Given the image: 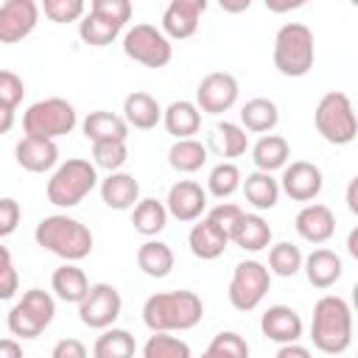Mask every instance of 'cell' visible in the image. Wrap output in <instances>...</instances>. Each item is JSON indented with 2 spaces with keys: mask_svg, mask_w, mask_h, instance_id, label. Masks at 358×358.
Segmentation results:
<instances>
[{
  "mask_svg": "<svg viewBox=\"0 0 358 358\" xmlns=\"http://www.w3.org/2000/svg\"><path fill=\"white\" fill-rule=\"evenodd\" d=\"M137 266H140V271H143L145 277H154V280L168 277L171 268H173V249H171L168 243H162V241L148 238V241L137 249Z\"/></svg>",
  "mask_w": 358,
  "mask_h": 358,
  "instance_id": "obj_33",
  "label": "cell"
},
{
  "mask_svg": "<svg viewBox=\"0 0 358 358\" xmlns=\"http://www.w3.org/2000/svg\"><path fill=\"white\" fill-rule=\"evenodd\" d=\"M20 218H22V210H20V204H17L11 196L0 199V238H8V235L17 229Z\"/></svg>",
  "mask_w": 358,
  "mask_h": 358,
  "instance_id": "obj_47",
  "label": "cell"
},
{
  "mask_svg": "<svg viewBox=\"0 0 358 358\" xmlns=\"http://www.w3.org/2000/svg\"><path fill=\"white\" fill-rule=\"evenodd\" d=\"M347 252L358 260V227H352V229H350V235H347Z\"/></svg>",
  "mask_w": 358,
  "mask_h": 358,
  "instance_id": "obj_52",
  "label": "cell"
},
{
  "mask_svg": "<svg viewBox=\"0 0 358 358\" xmlns=\"http://www.w3.org/2000/svg\"><path fill=\"white\" fill-rule=\"evenodd\" d=\"M241 215H243V207H238V204H232V201H218L215 207L207 210L204 218H210L215 227H221V229L229 235V232L235 229V224L241 221Z\"/></svg>",
  "mask_w": 358,
  "mask_h": 358,
  "instance_id": "obj_44",
  "label": "cell"
},
{
  "mask_svg": "<svg viewBox=\"0 0 358 358\" xmlns=\"http://www.w3.org/2000/svg\"><path fill=\"white\" fill-rule=\"evenodd\" d=\"M17 268H14V260H11V252L8 246H0V299H14L17 294Z\"/></svg>",
  "mask_w": 358,
  "mask_h": 358,
  "instance_id": "obj_45",
  "label": "cell"
},
{
  "mask_svg": "<svg viewBox=\"0 0 358 358\" xmlns=\"http://www.w3.org/2000/svg\"><path fill=\"white\" fill-rule=\"evenodd\" d=\"M25 95V84L22 78L14 73V70H0V115H3V123H0V131L6 134L14 123V109L20 106Z\"/></svg>",
  "mask_w": 358,
  "mask_h": 358,
  "instance_id": "obj_37",
  "label": "cell"
},
{
  "mask_svg": "<svg viewBox=\"0 0 358 358\" xmlns=\"http://www.w3.org/2000/svg\"><path fill=\"white\" fill-rule=\"evenodd\" d=\"M143 358H193L190 344L171 333H154L143 344Z\"/></svg>",
  "mask_w": 358,
  "mask_h": 358,
  "instance_id": "obj_40",
  "label": "cell"
},
{
  "mask_svg": "<svg viewBox=\"0 0 358 358\" xmlns=\"http://www.w3.org/2000/svg\"><path fill=\"white\" fill-rule=\"evenodd\" d=\"M123 53L143 67L159 70L173 59V45L162 34V28H157L151 22H137L123 36Z\"/></svg>",
  "mask_w": 358,
  "mask_h": 358,
  "instance_id": "obj_9",
  "label": "cell"
},
{
  "mask_svg": "<svg viewBox=\"0 0 358 358\" xmlns=\"http://www.w3.org/2000/svg\"><path fill=\"white\" fill-rule=\"evenodd\" d=\"M291 159V145L282 134H263L255 145H252V162L255 171H266L274 173L280 168H285Z\"/></svg>",
  "mask_w": 358,
  "mask_h": 358,
  "instance_id": "obj_29",
  "label": "cell"
},
{
  "mask_svg": "<svg viewBox=\"0 0 358 358\" xmlns=\"http://www.w3.org/2000/svg\"><path fill=\"white\" fill-rule=\"evenodd\" d=\"M123 310L120 291L112 282H92L87 299L78 305V319L81 324L92 330H109Z\"/></svg>",
  "mask_w": 358,
  "mask_h": 358,
  "instance_id": "obj_11",
  "label": "cell"
},
{
  "mask_svg": "<svg viewBox=\"0 0 358 358\" xmlns=\"http://www.w3.org/2000/svg\"><path fill=\"white\" fill-rule=\"evenodd\" d=\"M238 78L232 73H207L196 87V106L207 115H221L235 106L238 101Z\"/></svg>",
  "mask_w": 358,
  "mask_h": 358,
  "instance_id": "obj_12",
  "label": "cell"
},
{
  "mask_svg": "<svg viewBox=\"0 0 358 358\" xmlns=\"http://www.w3.org/2000/svg\"><path fill=\"white\" fill-rule=\"evenodd\" d=\"M201 358H215V355H213V352H207V350H204V352H201Z\"/></svg>",
  "mask_w": 358,
  "mask_h": 358,
  "instance_id": "obj_54",
  "label": "cell"
},
{
  "mask_svg": "<svg viewBox=\"0 0 358 358\" xmlns=\"http://www.w3.org/2000/svg\"><path fill=\"white\" fill-rule=\"evenodd\" d=\"M34 241H36V246L62 257L64 263H78V260L90 257L92 243H95L90 227L67 213L45 215L34 229Z\"/></svg>",
  "mask_w": 358,
  "mask_h": 358,
  "instance_id": "obj_2",
  "label": "cell"
},
{
  "mask_svg": "<svg viewBox=\"0 0 358 358\" xmlns=\"http://www.w3.org/2000/svg\"><path fill=\"white\" fill-rule=\"evenodd\" d=\"M313 123H316V131L322 134V140H327L330 145H350L358 137L355 106H352L350 95L341 90H330L319 98V103L313 109Z\"/></svg>",
  "mask_w": 358,
  "mask_h": 358,
  "instance_id": "obj_6",
  "label": "cell"
},
{
  "mask_svg": "<svg viewBox=\"0 0 358 358\" xmlns=\"http://www.w3.org/2000/svg\"><path fill=\"white\" fill-rule=\"evenodd\" d=\"M168 207L165 201H157V199H140V204L131 210V224L140 235L145 238H154L159 235L165 227H168Z\"/></svg>",
  "mask_w": 358,
  "mask_h": 358,
  "instance_id": "obj_34",
  "label": "cell"
},
{
  "mask_svg": "<svg viewBox=\"0 0 358 358\" xmlns=\"http://www.w3.org/2000/svg\"><path fill=\"white\" fill-rule=\"evenodd\" d=\"M355 358H358V355H355Z\"/></svg>",
  "mask_w": 358,
  "mask_h": 358,
  "instance_id": "obj_55",
  "label": "cell"
},
{
  "mask_svg": "<svg viewBox=\"0 0 358 358\" xmlns=\"http://www.w3.org/2000/svg\"><path fill=\"white\" fill-rule=\"evenodd\" d=\"M39 11L42 6H36L34 0H6L0 6V42L14 45L25 39L36 28Z\"/></svg>",
  "mask_w": 358,
  "mask_h": 358,
  "instance_id": "obj_14",
  "label": "cell"
},
{
  "mask_svg": "<svg viewBox=\"0 0 358 358\" xmlns=\"http://www.w3.org/2000/svg\"><path fill=\"white\" fill-rule=\"evenodd\" d=\"M129 159V145L120 140L112 143H92V165L103 168L109 173H117Z\"/></svg>",
  "mask_w": 358,
  "mask_h": 358,
  "instance_id": "obj_41",
  "label": "cell"
},
{
  "mask_svg": "<svg viewBox=\"0 0 358 358\" xmlns=\"http://www.w3.org/2000/svg\"><path fill=\"white\" fill-rule=\"evenodd\" d=\"M90 11H98L117 25H126L131 20V3L129 0H92Z\"/></svg>",
  "mask_w": 358,
  "mask_h": 358,
  "instance_id": "obj_46",
  "label": "cell"
},
{
  "mask_svg": "<svg viewBox=\"0 0 358 358\" xmlns=\"http://www.w3.org/2000/svg\"><path fill=\"white\" fill-rule=\"evenodd\" d=\"M210 148L224 157V162H232L235 157H243L246 148H249V137H246V129L241 123H232V120H221L213 126L210 131Z\"/></svg>",
  "mask_w": 358,
  "mask_h": 358,
  "instance_id": "obj_28",
  "label": "cell"
},
{
  "mask_svg": "<svg viewBox=\"0 0 358 358\" xmlns=\"http://www.w3.org/2000/svg\"><path fill=\"white\" fill-rule=\"evenodd\" d=\"M207 352H213L215 358H249V344L241 333L235 330H221L213 336Z\"/></svg>",
  "mask_w": 358,
  "mask_h": 358,
  "instance_id": "obj_42",
  "label": "cell"
},
{
  "mask_svg": "<svg viewBox=\"0 0 358 358\" xmlns=\"http://www.w3.org/2000/svg\"><path fill=\"white\" fill-rule=\"evenodd\" d=\"M187 246H190V252H193L199 260H215V257H221L224 249L229 246V235H227L221 227H215L210 218H201L199 224L190 227V232H187Z\"/></svg>",
  "mask_w": 358,
  "mask_h": 358,
  "instance_id": "obj_22",
  "label": "cell"
},
{
  "mask_svg": "<svg viewBox=\"0 0 358 358\" xmlns=\"http://www.w3.org/2000/svg\"><path fill=\"white\" fill-rule=\"evenodd\" d=\"M274 358H313V355H310L308 347H302V344L296 341V344H282Z\"/></svg>",
  "mask_w": 358,
  "mask_h": 358,
  "instance_id": "obj_49",
  "label": "cell"
},
{
  "mask_svg": "<svg viewBox=\"0 0 358 358\" xmlns=\"http://www.w3.org/2000/svg\"><path fill=\"white\" fill-rule=\"evenodd\" d=\"M238 187H243V176H241V168L235 162H218L213 165L210 176H207V190L215 196V199H229Z\"/></svg>",
  "mask_w": 358,
  "mask_h": 358,
  "instance_id": "obj_39",
  "label": "cell"
},
{
  "mask_svg": "<svg viewBox=\"0 0 358 358\" xmlns=\"http://www.w3.org/2000/svg\"><path fill=\"white\" fill-rule=\"evenodd\" d=\"M274 67L285 78H302L310 73L316 48H313V31L305 22H285L280 25L274 36Z\"/></svg>",
  "mask_w": 358,
  "mask_h": 358,
  "instance_id": "obj_4",
  "label": "cell"
},
{
  "mask_svg": "<svg viewBox=\"0 0 358 358\" xmlns=\"http://www.w3.org/2000/svg\"><path fill=\"white\" fill-rule=\"evenodd\" d=\"M134 352H137V341L123 327L103 330L92 344V358H134Z\"/></svg>",
  "mask_w": 358,
  "mask_h": 358,
  "instance_id": "obj_35",
  "label": "cell"
},
{
  "mask_svg": "<svg viewBox=\"0 0 358 358\" xmlns=\"http://www.w3.org/2000/svg\"><path fill=\"white\" fill-rule=\"evenodd\" d=\"M98 185V168L90 162V159H81V157H73L67 162H62L50 179H48V201L53 207H76L81 204Z\"/></svg>",
  "mask_w": 358,
  "mask_h": 358,
  "instance_id": "obj_5",
  "label": "cell"
},
{
  "mask_svg": "<svg viewBox=\"0 0 358 358\" xmlns=\"http://www.w3.org/2000/svg\"><path fill=\"white\" fill-rule=\"evenodd\" d=\"M162 115H165V109L159 106V101H157L154 95L143 92V90L129 92V95L123 98V117H126V123H129L131 129L148 131V129H154V126L162 120Z\"/></svg>",
  "mask_w": 358,
  "mask_h": 358,
  "instance_id": "obj_25",
  "label": "cell"
},
{
  "mask_svg": "<svg viewBox=\"0 0 358 358\" xmlns=\"http://www.w3.org/2000/svg\"><path fill=\"white\" fill-rule=\"evenodd\" d=\"M308 282L313 288H333L338 280H341V257L333 252V249H313L308 257H305V266H302Z\"/></svg>",
  "mask_w": 358,
  "mask_h": 358,
  "instance_id": "obj_24",
  "label": "cell"
},
{
  "mask_svg": "<svg viewBox=\"0 0 358 358\" xmlns=\"http://www.w3.org/2000/svg\"><path fill=\"white\" fill-rule=\"evenodd\" d=\"M305 257L299 252V246H294L291 241H280L268 249V271L277 277H294L296 271H302Z\"/></svg>",
  "mask_w": 358,
  "mask_h": 358,
  "instance_id": "obj_38",
  "label": "cell"
},
{
  "mask_svg": "<svg viewBox=\"0 0 358 358\" xmlns=\"http://www.w3.org/2000/svg\"><path fill=\"white\" fill-rule=\"evenodd\" d=\"M56 316V299L45 288H28L8 310V330L20 338H36L42 336Z\"/></svg>",
  "mask_w": 358,
  "mask_h": 358,
  "instance_id": "obj_8",
  "label": "cell"
},
{
  "mask_svg": "<svg viewBox=\"0 0 358 358\" xmlns=\"http://www.w3.org/2000/svg\"><path fill=\"white\" fill-rule=\"evenodd\" d=\"M162 126L168 129V134H173L176 140H190L193 134H199L201 129V109L196 106V101H173L165 106L162 115Z\"/></svg>",
  "mask_w": 358,
  "mask_h": 358,
  "instance_id": "obj_26",
  "label": "cell"
},
{
  "mask_svg": "<svg viewBox=\"0 0 358 358\" xmlns=\"http://www.w3.org/2000/svg\"><path fill=\"white\" fill-rule=\"evenodd\" d=\"M0 358H22V344L14 338H3L0 341Z\"/></svg>",
  "mask_w": 358,
  "mask_h": 358,
  "instance_id": "obj_51",
  "label": "cell"
},
{
  "mask_svg": "<svg viewBox=\"0 0 358 358\" xmlns=\"http://www.w3.org/2000/svg\"><path fill=\"white\" fill-rule=\"evenodd\" d=\"M50 358H90V352H87L84 341H78V338H62V341L53 344Z\"/></svg>",
  "mask_w": 358,
  "mask_h": 358,
  "instance_id": "obj_48",
  "label": "cell"
},
{
  "mask_svg": "<svg viewBox=\"0 0 358 358\" xmlns=\"http://www.w3.org/2000/svg\"><path fill=\"white\" fill-rule=\"evenodd\" d=\"M344 201H347L350 213H352V215H358V173L350 179V185H347V193H344Z\"/></svg>",
  "mask_w": 358,
  "mask_h": 358,
  "instance_id": "obj_50",
  "label": "cell"
},
{
  "mask_svg": "<svg viewBox=\"0 0 358 358\" xmlns=\"http://www.w3.org/2000/svg\"><path fill=\"white\" fill-rule=\"evenodd\" d=\"M310 341L324 355H341L352 344V308L336 294H324L313 305Z\"/></svg>",
  "mask_w": 358,
  "mask_h": 358,
  "instance_id": "obj_3",
  "label": "cell"
},
{
  "mask_svg": "<svg viewBox=\"0 0 358 358\" xmlns=\"http://www.w3.org/2000/svg\"><path fill=\"white\" fill-rule=\"evenodd\" d=\"M271 288V271L260 260H241L229 280V305L235 310H255Z\"/></svg>",
  "mask_w": 358,
  "mask_h": 358,
  "instance_id": "obj_10",
  "label": "cell"
},
{
  "mask_svg": "<svg viewBox=\"0 0 358 358\" xmlns=\"http://www.w3.org/2000/svg\"><path fill=\"white\" fill-rule=\"evenodd\" d=\"M243 196H246V201L257 210V213H263V210H271L274 204H277V199H280V193H282V187H280V179H274L271 173H266V171H252V173H246V179H243Z\"/></svg>",
  "mask_w": 358,
  "mask_h": 358,
  "instance_id": "obj_30",
  "label": "cell"
},
{
  "mask_svg": "<svg viewBox=\"0 0 358 358\" xmlns=\"http://www.w3.org/2000/svg\"><path fill=\"white\" fill-rule=\"evenodd\" d=\"M17 165L31 171V173H45L59 168V145L53 140H39V137H22L14 145Z\"/></svg>",
  "mask_w": 358,
  "mask_h": 358,
  "instance_id": "obj_19",
  "label": "cell"
},
{
  "mask_svg": "<svg viewBox=\"0 0 358 358\" xmlns=\"http://www.w3.org/2000/svg\"><path fill=\"white\" fill-rule=\"evenodd\" d=\"M229 241L243 252H263L271 246V227L260 213H243L229 232Z\"/></svg>",
  "mask_w": 358,
  "mask_h": 358,
  "instance_id": "obj_23",
  "label": "cell"
},
{
  "mask_svg": "<svg viewBox=\"0 0 358 358\" xmlns=\"http://www.w3.org/2000/svg\"><path fill=\"white\" fill-rule=\"evenodd\" d=\"M280 187L291 201H305L313 204V199L322 193L324 187V176L319 171V165L308 162V159H294L291 165L282 168L280 176Z\"/></svg>",
  "mask_w": 358,
  "mask_h": 358,
  "instance_id": "obj_13",
  "label": "cell"
},
{
  "mask_svg": "<svg viewBox=\"0 0 358 358\" xmlns=\"http://www.w3.org/2000/svg\"><path fill=\"white\" fill-rule=\"evenodd\" d=\"M207 154L210 148L190 137V140H176L171 148H168V165L176 171V173H196L207 165Z\"/></svg>",
  "mask_w": 358,
  "mask_h": 358,
  "instance_id": "obj_32",
  "label": "cell"
},
{
  "mask_svg": "<svg viewBox=\"0 0 358 358\" xmlns=\"http://www.w3.org/2000/svg\"><path fill=\"white\" fill-rule=\"evenodd\" d=\"M302 316L291 305H268L260 316V330L274 344H296L302 338Z\"/></svg>",
  "mask_w": 358,
  "mask_h": 358,
  "instance_id": "obj_17",
  "label": "cell"
},
{
  "mask_svg": "<svg viewBox=\"0 0 358 358\" xmlns=\"http://www.w3.org/2000/svg\"><path fill=\"white\" fill-rule=\"evenodd\" d=\"M165 207H168L171 218H176V221H185V224L199 221L201 213L207 210V190L193 179H179L171 185Z\"/></svg>",
  "mask_w": 358,
  "mask_h": 358,
  "instance_id": "obj_15",
  "label": "cell"
},
{
  "mask_svg": "<svg viewBox=\"0 0 358 358\" xmlns=\"http://www.w3.org/2000/svg\"><path fill=\"white\" fill-rule=\"evenodd\" d=\"M129 129L131 126L126 123L123 115H115V112H106V109H95L81 120V131L90 143H112V140L126 143Z\"/></svg>",
  "mask_w": 358,
  "mask_h": 358,
  "instance_id": "obj_20",
  "label": "cell"
},
{
  "mask_svg": "<svg viewBox=\"0 0 358 358\" xmlns=\"http://www.w3.org/2000/svg\"><path fill=\"white\" fill-rule=\"evenodd\" d=\"M120 31H123V25L106 20V17L98 14V11H87L84 20L78 22V36H81V42H87V45H92V48H106V45H112Z\"/></svg>",
  "mask_w": 358,
  "mask_h": 358,
  "instance_id": "obj_36",
  "label": "cell"
},
{
  "mask_svg": "<svg viewBox=\"0 0 358 358\" xmlns=\"http://www.w3.org/2000/svg\"><path fill=\"white\" fill-rule=\"evenodd\" d=\"M280 123V109L271 98H252L241 106V126L246 131H255V134H271L274 126Z\"/></svg>",
  "mask_w": 358,
  "mask_h": 358,
  "instance_id": "obj_31",
  "label": "cell"
},
{
  "mask_svg": "<svg viewBox=\"0 0 358 358\" xmlns=\"http://www.w3.org/2000/svg\"><path fill=\"white\" fill-rule=\"evenodd\" d=\"M204 11V0H171L162 11V34L168 39H190L199 31V20Z\"/></svg>",
  "mask_w": 358,
  "mask_h": 358,
  "instance_id": "obj_16",
  "label": "cell"
},
{
  "mask_svg": "<svg viewBox=\"0 0 358 358\" xmlns=\"http://www.w3.org/2000/svg\"><path fill=\"white\" fill-rule=\"evenodd\" d=\"M50 288L53 294L62 299V302H73V305H81L90 294V280L84 274V268H78L76 263H62L53 277H50Z\"/></svg>",
  "mask_w": 358,
  "mask_h": 358,
  "instance_id": "obj_27",
  "label": "cell"
},
{
  "mask_svg": "<svg viewBox=\"0 0 358 358\" xmlns=\"http://www.w3.org/2000/svg\"><path fill=\"white\" fill-rule=\"evenodd\" d=\"M350 308L358 313V282L352 285V294H350Z\"/></svg>",
  "mask_w": 358,
  "mask_h": 358,
  "instance_id": "obj_53",
  "label": "cell"
},
{
  "mask_svg": "<svg viewBox=\"0 0 358 358\" xmlns=\"http://www.w3.org/2000/svg\"><path fill=\"white\" fill-rule=\"evenodd\" d=\"M101 201L109 207V210H134L140 204V182L131 176V173H109L103 182H101Z\"/></svg>",
  "mask_w": 358,
  "mask_h": 358,
  "instance_id": "obj_21",
  "label": "cell"
},
{
  "mask_svg": "<svg viewBox=\"0 0 358 358\" xmlns=\"http://www.w3.org/2000/svg\"><path fill=\"white\" fill-rule=\"evenodd\" d=\"M294 227H296L302 241H308V243H327L333 238V232H336V215H333V210L327 204L313 201V204H305L296 213Z\"/></svg>",
  "mask_w": 358,
  "mask_h": 358,
  "instance_id": "obj_18",
  "label": "cell"
},
{
  "mask_svg": "<svg viewBox=\"0 0 358 358\" xmlns=\"http://www.w3.org/2000/svg\"><path fill=\"white\" fill-rule=\"evenodd\" d=\"M204 316V302L196 291L176 288L151 294L143 305V322L151 333H182L193 330Z\"/></svg>",
  "mask_w": 358,
  "mask_h": 358,
  "instance_id": "obj_1",
  "label": "cell"
},
{
  "mask_svg": "<svg viewBox=\"0 0 358 358\" xmlns=\"http://www.w3.org/2000/svg\"><path fill=\"white\" fill-rule=\"evenodd\" d=\"M78 123L76 106L64 98H42L31 103L22 112V131L25 137H39V140H59L70 134Z\"/></svg>",
  "mask_w": 358,
  "mask_h": 358,
  "instance_id": "obj_7",
  "label": "cell"
},
{
  "mask_svg": "<svg viewBox=\"0 0 358 358\" xmlns=\"http://www.w3.org/2000/svg\"><path fill=\"white\" fill-rule=\"evenodd\" d=\"M42 11L50 22H76V20H84L87 6L81 0H45Z\"/></svg>",
  "mask_w": 358,
  "mask_h": 358,
  "instance_id": "obj_43",
  "label": "cell"
}]
</instances>
